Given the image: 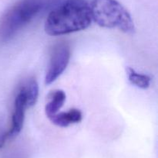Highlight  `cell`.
I'll return each mask as SVG.
<instances>
[{"mask_svg":"<svg viewBox=\"0 0 158 158\" xmlns=\"http://www.w3.org/2000/svg\"><path fill=\"white\" fill-rule=\"evenodd\" d=\"M92 22L90 6L86 0H65L52 9L44 29L50 36H61L83 30Z\"/></svg>","mask_w":158,"mask_h":158,"instance_id":"1","label":"cell"},{"mask_svg":"<svg viewBox=\"0 0 158 158\" xmlns=\"http://www.w3.org/2000/svg\"><path fill=\"white\" fill-rule=\"evenodd\" d=\"M89 6L92 20L101 27L117 28L127 34L135 31L131 14L117 0H92Z\"/></svg>","mask_w":158,"mask_h":158,"instance_id":"2","label":"cell"},{"mask_svg":"<svg viewBox=\"0 0 158 158\" xmlns=\"http://www.w3.org/2000/svg\"><path fill=\"white\" fill-rule=\"evenodd\" d=\"M44 6L43 0H19L0 19V40L6 41L30 23Z\"/></svg>","mask_w":158,"mask_h":158,"instance_id":"3","label":"cell"},{"mask_svg":"<svg viewBox=\"0 0 158 158\" xmlns=\"http://www.w3.org/2000/svg\"><path fill=\"white\" fill-rule=\"evenodd\" d=\"M70 57V47L67 43H60L54 46L45 76L46 85L52 84L64 72L69 64Z\"/></svg>","mask_w":158,"mask_h":158,"instance_id":"4","label":"cell"},{"mask_svg":"<svg viewBox=\"0 0 158 158\" xmlns=\"http://www.w3.org/2000/svg\"><path fill=\"white\" fill-rule=\"evenodd\" d=\"M26 108H28L26 99L21 91H19L14 100L13 111L12 115V124L7 133L9 139H13L16 137L21 130L23 129L25 120V113Z\"/></svg>","mask_w":158,"mask_h":158,"instance_id":"5","label":"cell"},{"mask_svg":"<svg viewBox=\"0 0 158 158\" xmlns=\"http://www.w3.org/2000/svg\"><path fill=\"white\" fill-rule=\"evenodd\" d=\"M54 125L60 127H67L72 124L79 123L83 119L81 111L77 108H71L66 112H60L49 118Z\"/></svg>","mask_w":158,"mask_h":158,"instance_id":"6","label":"cell"},{"mask_svg":"<svg viewBox=\"0 0 158 158\" xmlns=\"http://www.w3.org/2000/svg\"><path fill=\"white\" fill-rule=\"evenodd\" d=\"M66 93L61 89L54 90L48 95V102L45 105V112L48 119L52 117L64 105L66 101Z\"/></svg>","mask_w":158,"mask_h":158,"instance_id":"7","label":"cell"},{"mask_svg":"<svg viewBox=\"0 0 158 158\" xmlns=\"http://www.w3.org/2000/svg\"><path fill=\"white\" fill-rule=\"evenodd\" d=\"M19 91L24 95L28 108H31L36 103L39 97V85L35 78L28 79Z\"/></svg>","mask_w":158,"mask_h":158,"instance_id":"8","label":"cell"},{"mask_svg":"<svg viewBox=\"0 0 158 158\" xmlns=\"http://www.w3.org/2000/svg\"><path fill=\"white\" fill-rule=\"evenodd\" d=\"M126 72L128 81L134 86L141 89H147L151 86V78L147 74H140L131 67L126 68Z\"/></svg>","mask_w":158,"mask_h":158,"instance_id":"9","label":"cell"},{"mask_svg":"<svg viewBox=\"0 0 158 158\" xmlns=\"http://www.w3.org/2000/svg\"><path fill=\"white\" fill-rule=\"evenodd\" d=\"M9 137L6 132H0V148H2L6 144V141L8 140Z\"/></svg>","mask_w":158,"mask_h":158,"instance_id":"10","label":"cell"}]
</instances>
